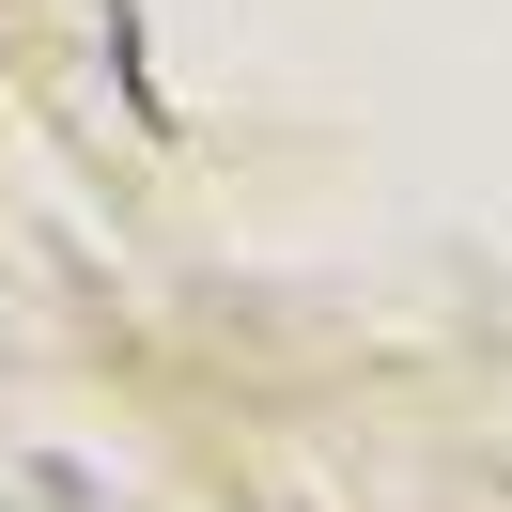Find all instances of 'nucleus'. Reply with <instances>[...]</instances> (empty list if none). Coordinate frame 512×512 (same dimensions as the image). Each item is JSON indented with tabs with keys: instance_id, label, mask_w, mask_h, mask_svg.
<instances>
[]
</instances>
